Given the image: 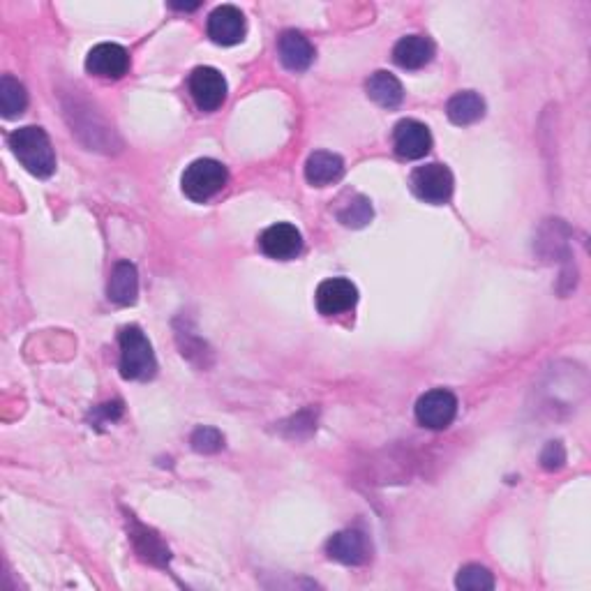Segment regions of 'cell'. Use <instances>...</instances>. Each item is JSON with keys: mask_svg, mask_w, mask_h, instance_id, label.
Masks as SVG:
<instances>
[{"mask_svg": "<svg viewBox=\"0 0 591 591\" xmlns=\"http://www.w3.org/2000/svg\"><path fill=\"white\" fill-rule=\"evenodd\" d=\"M10 148L17 160L37 178H49L56 171V153L49 134L37 125L19 127L10 134Z\"/></svg>", "mask_w": 591, "mask_h": 591, "instance_id": "obj_1", "label": "cell"}, {"mask_svg": "<svg viewBox=\"0 0 591 591\" xmlns=\"http://www.w3.org/2000/svg\"><path fill=\"white\" fill-rule=\"evenodd\" d=\"M157 372V361L151 342L139 326H127L121 331V374L125 379L146 381Z\"/></svg>", "mask_w": 591, "mask_h": 591, "instance_id": "obj_2", "label": "cell"}, {"mask_svg": "<svg viewBox=\"0 0 591 591\" xmlns=\"http://www.w3.org/2000/svg\"><path fill=\"white\" fill-rule=\"evenodd\" d=\"M227 178V167L222 162L211 160V157H201V160H194L183 171L181 187L187 199L204 204V201L213 199L227 185Z\"/></svg>", "mask_w": 591, "mask_h": 591, "instance_id": "obj_3", "label": "cell"}, {"mask_svg": "<svg viewBox=\"0 0 591 591\" xmlns=\"http://www.w3.org/2000/svg\"><path fill=\"white\" fill-rule=\"evenodd\" d=\"M411 190L418 199L428 201V204H446L453 194V174L446 164L430 162L423 164V167L414 169V174L409 178Z\"/></svg>", "mask_w": 591, "mask_h": 591, "instance_id": "obj_4", "label": "cell"}, {"mask_svg": "<svg viewBox=\"0 0 591 591\" xmlns=\"http://www.w3.org/2000/svg\"><path fill=\"white\" fill-rule=\"evenodd\" d=\"M458 414V398L451 391L435 388L421 395L416 402V418L423 428L446 430Z\"/></svg>", "mask_w": 591, "mask_h": 591, "instance_id": "obj_5", "label": "cell"}, {"mask_svg": "<svg viewBox=\"0 0 591 591\" xmlns=\"http://www.w3.org/2000/svg\"><path fill=\"white\" fill-rule=\"evenodd\" d=\"M190 93L201 111H218L227 100V81L215 67H197L190 77Z\"/></svg>", "mask_w": 591, "mask_h": 591, "instance_id": "obj_6", "label": "cell"}, {"mask_svg": "<svg viewBox=\"0 0 591 591\" xmlns=\"http://www.w3.org/2000/svg\"><path fill=\"white\" fill-rule=\"evenodd\" d=\"M314 301H317V310L324 317H335V314L354 308L358 301V289L347 278H331L319 284Z\"/></svg>", "mask_w": 591, "mask_h": 591, "instance_id": "obj_7", "label": "cell"}, {"mask_svg": "<svg viewBox=\"0 0 591 591\" xmlns=\"http://www.w3.org/2000/svg\"><path fill=\"white\" fill-rule=\"evenodd\" d=\"M86 70L102 79H121L130 70V54L121 44H97V47L88 51Z\"/></svg>", "mask_w": 591, "mask_h": 591, "instance_id": "obj_8", "label": "cell"}, {"mask_svg": "<svg viewBox=\"0 0 591 591\" xmlns=\"http://www.w3.org/2000/svg\"><path fill=\"white\" fill-rule=\"evenodd\" d=\"M245 31H248L245 17L236 5L215 7L211 17H208V37L222 47H234V44L243 42Z\"/></svg>", "mask_w": 591, "mask_h": 591, "instance_id": "obj_9", "label": "cell"}, {"mask_svg": "<svg viewBox=\"0 0 591 591\" xmlns=\"http://www.w3.org/2000/svg\"><path fill=\"white\" fill-rule=\"evenodd\" d=\"M259 248H261V252L266 254V257L287 261V259H294L296 254L301 252L303 236H301V231L294 227V224L278 222L261 234Z\"/></svg>", "mask_w": 591, "mask_h": 591, "instance_id": "obj_10", "label": "cell"}, {"mask_svg": "<svg viewBox=\"0 0 591 591\" xmlns=\"http://www.w3.org/2000/svg\"><path fill=\"white\" fill-rule=\"evenodd\" d=\"M393 144L395 151L405 160H421V157L430 153L432 134L423 123L414 121V118H405V121L395 125Z\"/></svg>", "mask_w": 591, "mask_h": 591, "instance_id": "obj_11", "label": "cell"}, {"mask_svg": "<svg viewBox=\"0 0 591 591\" xmlns=\"http://www.w3.org/2000/svg\"><path fill=\"white\" fill-rule=\"evenodd\" d=\"M328 557L347 566H361L370 559V545L363 531L344 529L338 531L326 545Z\"/></svg>", "mask_w": 591, "mask_h": 591, "instance_id": "obj_12", "label": "cell"}, {"mask_svg": "<svg viewBox=\"0 0 591 591\" xmlns=\"http://www.w3.org/2000/svg\"><path fill=\"white\" fill-rule=\"evenodd\" d=\"M280 63L291 72H305L314 61V47L310 40L296 31H284L278 40Z\"/></svg>", "mask_w": 591, "mask_h": 591, "instance_id": "obj_13", "label": "cell"}, {"mask_svg": "<svg viewBox=\"0 0 591 591\" xmlns=\"http://www.w3.org/2000/svg\"><path fill=\"white\" fill-rule=\"evenodd\" d=\"M107 296H109V301L116 303V305L137 303V296H139L137 266L130 264V261H118V264L111 268Z\"/></svg>", "mask_w": 591, "mask_h": 591, "instance_id": "obj_14", "label": "cell"}, {"mask_svg": "<svg viewBox=\"0 0 591 591\" xmlns=\"http://www.w3.org/2000/svg\"><path fill=\"white\" fill-rule=\"evenodd\" d=\"M435 58V44L423 35H407L395 44L393 49V61L398 63L402 70H421Z\"/></svg>", "mask_w": 591, "mask_h": 591, "instance_id": "obj_15", "label": "cell"}, {"mask_svg": "<svg viewBox=\"0 0 591 591\" xmlns=\"http://www.w3.org/2000/svg\"><path fill=\"white\" fill-rule=\"evenodd\" d=\"M344 174V162L340 155L317 151L308 157L305 162V178L314 187H326L331 183H338Z\"/></svg>", "mask_w": 591, "mask_h": 591, "instance_id": "obj_16", "label": "cell"}, {"mask_svg": "<svg viewBox=\"0 0 591 591\" xmlns=\"http://www.w3.org/2000/svg\"><path fill=\"white\" fill-rule=\"evenodd\" d=\"M365 91H368L370 100H374L379 107H386V109L400 107L402 100H405V88H402L400 79L384 70L372 74L368 84H365Z\"/></svg>", "mask_w": 591, "mask_h": 591, "instance_id": "obj_17", "label": "cell"}, {"mask_svg": "<svg viewBox=\"0 0 591 591\" xmlns=\"http://www.w3.org/2000/svg\"><path fill=\"white\" fill-rule=\"evenodd\" d=\"M446 114L453 125H471L485 116V100L474 91L455 93L446 104Z\"/></svg>", "mask_w": 591, "mask_h": 591, "instance_id": "obj_18", "label": "cell"}, {"mask_svg": "<svg viewBox=\"0 0 591 591\" xmlns=\"http://www.w3.org/2000/svg\"><path fill=\"white\" fill-rule=\"evenodd\" d=\"M28 107V93L24 84H19L17 79L5 74L0 79V111H3L5 118H17L26 111Z\"/></svg>", "mask_w": 591, "mask_h": 591, "instance_id": "obj_19", "label": "cell"}, {"mask_svg": "<svg viewBox=\"0 0 591 591\" xmlns=\"http://www.w3.org/2000/svg\"><path fill=\"white\" fill-rule=\"evenodd\" d=\"M455 587L465 591H490L495 589V578L485 566L467 564L460 568L458 578H455Z\"/></svg>", "mask_w": 591, "mask_h": 591, "instance_id": "obj_20", "label": "cell"}, {"mask_svg": "<svg viewBox=\"0 0 591 591\" xmlns=\"http://www.w3.org/2000/svg\"><path fill=\"white\" fill-rule=\"evenodd\" d=\"M372 204L368 197H363V194H356L354 199L349 201L347 206L342 208V211L338 213L340 222L344 224V227H351V229H361L365 227L372 220Z\"/></svg>", "mask_w": 591, "mask_h": 591, "instance_id": "obj_21", "label": "cell"}, {"mask_svg": "<svg viewBox=\"0 0 591 591\" xmlns=\"http://www.w3.org/2000/svg\"><path fill=\"white\" fill-rule=\"evenodd\" d=\"M222 446H224V437H222L220 430H215V428L194 430L192 448L197 453H204V455L218 453V451H222Z\"/></svg>", "mask_w": 591, "mask_h": 591, "instance_id": "obj_22", "label": "cell"}, {"mask_svg": "<svg viewBox=\"0 0 591 591\" xmlns=\"http://www.w3.org/2000/svg\"><path fill=\"white\" fill-rule=\"evenodd\" d=\"M541 462H543V467L548 469V471H555V469L564 467V462H566V448H564V444H561V441H550V444L543 448Z\"/></svg>", "mask_w": 591, "mask_h": 591, "instance_id": "obj_23", "label": "cell"}]
</instances>
